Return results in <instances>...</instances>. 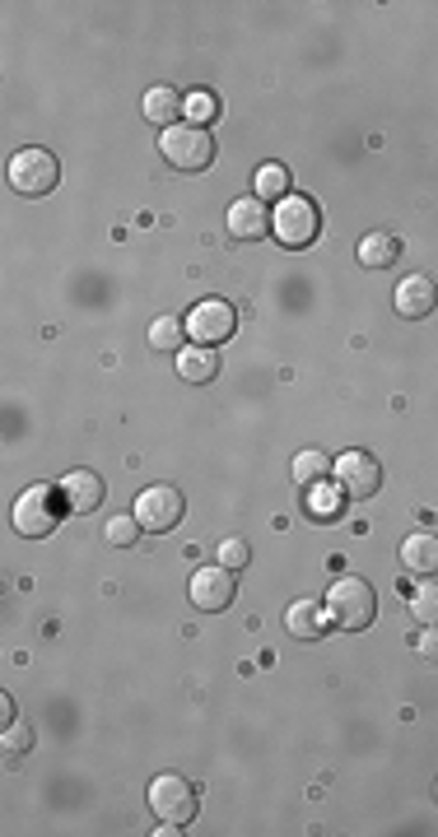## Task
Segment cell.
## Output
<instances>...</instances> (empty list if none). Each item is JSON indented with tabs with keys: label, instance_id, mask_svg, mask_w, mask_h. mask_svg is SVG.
<instances>
[{
	"label": "cell",
	"instance_id": "12",
	"mask_svg": "<svg viewBox=\"0 0 438 837\" xmlns=\"http://www.w3.org/2000/svg\"><path fill=\"white\" fill-rule=\"evenodd\" d=\"M140 112H145V121H154L159 130H169V126H182L187 98H182V93H177L173 84H154V89L140 98Z\"/></svg>",
	"mask_w": 438,
	"mask_h": 837
},
{
	"label": "cell",
	"instance_id": "13",
	"mask_svg": "<svg viewBox=\"0 0 438 837\" xmlns=\"http://www.w3.org/2000/svg\"><path fill=\"white\" fill-rule=\"evenodd\" d=\"M266 229H270V214H266V205L257 196H243V200L229 205V233L239 242H257Z\"/></svg>",
	"mask_w": 438,
	"mask_h": 837
},
{
	"label": "cell",
	"instance_id": "23",
	"mask_svg": "<svg viewBox=\"0 0 438 837\" xmlns=\"http://www.w3.org/2000/svg\"><path fill=\"white\" fill-rule=\"evenodd\" d=\"M140 521H136V512L131 516H113V521H107V539H113V545L117 549H131L136 545V539H140Z\"/></svg>",
	"mask_w": 438,
	"mask_h": 837
},
{
	"label": "cell",
	"instance_id": "2",
	"mask_svg": "<svg viewBox=\"0 0 438 837\" xmlns=\"http://www.w3.org/2000/svg\"><path fill=\"white\" fill-rule=\"evenodd\" d=\"M61 502H66L61 489H47V484H28V489L20 493V502H14V531L28 535V539L51 535V531H57V521H61Z\"/></svg>",
	"mask_w": 438,
	"mask_h": 837
},
{
	"label": "cell",
	"instance_id": "1",
	"mask_svg": "<svg viewBox=\"0 0 438 837\" xmlns=\"http://www.w3.org/2000/svg\"><path fill=\"white\" fill-rule=\"evenodd\" d=\"M322 609H326V619H332L336 628H369L373 624V614H378V595H373V586L364 582V577H336L332 582V591H326V601H322Z\"/></svg>",
	"mask_w": 438,
	"mask_h": 837
},
{
	"label": "cell",
	"instance_id": "24",
	"mask_svg": "<svg viewBox=\"0 0 438 837\" xmlns=\"http://www.w3.org/2000/svg\"><path fill=\"white\" fill-rule=\"evenodd\" d=\"M262 196H289V173H285V167H276V163H266L262 167V173H257V200Z\"/></svg>",
	"mask_w": 438,
	"mask_h": 837
},
{
	"label": "cell",
	"instance_id": "14",
	"mask_svg": "<svg viewBox=\"0 0 438 837\" xmlns=\"http://www.w3.org/2000/svg\"><path fill=\"white\" fill-rule=\"evenodd\" d=\"M61 493H66L70 512H94L107 489H103V475H94V470H66Z\"/></svg>",
	"mask_w": 438,
	"mask_h": 837
},
{
	"label": "cell",
	"instance_id": "17",
	"mask_svg": "<svg viewBox=\"0 0 438 837\" xmlns=\"http://www.w3.org/2000/svg\"><path fill=\"white\" fill-rule=\"evenodd\" d=\"M177 377L182 382H192V386H206L219 377V349L210 345H187L177 353Z\"/></svg>",
	"mask_w": 438,
	"mask_h": 837
},
{
	"label": "cell",
	"instance_id": "15",
	"mask_svg": "<svg viewBox=\"0 0 438 837\" xmlns=\"http://www.w3.org/2000/svg\"><path fill=\"white\" fill-rule=\"evenodd\" d=\"M401 568L411 577H434L438 572V535L415 531V535L401 539Z\"/></svg>",
	"mask_w": 438,
	"mask_h": 837
},
{
	"label": "cell",
	"instance_id": "27",
	"mask_svg": "<svg viewBox=\"0 0 438 837\" xmlns=\"http://www.w3.org/2000/svg\"><path fill=\"white\" fill-rule=\"evenodd\" d=\"M415 651H419L425 661H438V624H425V632L415 638Z\"/></svg>",
	"mask_w": 438,
	"mask_h": 837
},
{
	"label": "cell",
	"instance_id": "26",
	"mask_svg": "<svg viewBox=\"0 0 438 837\" xmlns=\"http://www.w3.org/2000/svg\"><path fill=\"white\" fill-rule=\"evenodd\" d=\"M247 545H243V539H224V545H219V563H224V568H233V572H239V568H247Z\"/></svg>",
	"mask_w": 438,
	"mask_h": 837
},
{
	"label": "cell",
	"instance_id": "28",
	"mask_svg": "<svg viewBox=\"0 0 438 837\" xmlns=\"http://www.w3.org/2000/svg\"><path fill=\"white\" fill-rule=\"evenodd\" d=\"M187 112H192L196 121H206L210 112H215V98H210V93H196V98H187Z\"/></svg>",
	"mask_w": 438,
	"mask_h": 837
},
{
	"label": "cell",
	"instance_id": "9",
	"mask_svg": "<svg viewBox=\"0 0 438 837\" xmlns=\"http://www.w3.org/2000/svg\"><path fill=\"white\" fill-rule=\"evenodd\" d=\"M136 521L150 535H163V531H177L182 521V493L169 489V484H154V489H145L136 498Z\"/></svg>",
	"mask_w": 438,
	"mask_h": 837
},
{
	"label": "cell",
	"instance_id": "16",
	"mask_svg": "<svg viewBox=\"0 0 438 837\" xmlns=\"http://www.w3.org/2000/svg\"><path fill=\"white\" fill-rule=\"evenodd\" d=\"M355 256H359V266L364 270H392L396 260H401V237L396 233H364L359 237V247H355Z\"/></svg>",
	"mask_w": 438,
	"mask_h": 837
},
{
	"label": "cell",
	"instance_id": "20",
	"mask_svg": "<svg viewBox=\"0 0 438 837\" xmlns=\"http://www.w3.org/2000/svg\"><path fill=\"white\" fill-rule=\"evenodd\" d=\"M187 322H177V316H159V322L150 326V345L154 349H163V353H182L187 345Z\"/></svg>",
	"mask_w": 438,
	"mask_h": 837
},
{
	"label": "cell",
	"instance_id": "11",
	"mask_svg": "<svg viewBox=\"0 0 438 837\" xmlns=\"http://www.w3.org/2000/svg\"><path fill=\"white\" fill-rule=\"evenodd\" d=\"M392 303H396V312L406 316V322H419V316H429L438 307V284H434L429 275H406L396 284Z\"/></svg>",
	"mask_w": 438,
	"mask_h": 837
},
{
	"label": "cell",
	"instance_id": "18",
	"mask_svg": "<svg viewBox=\"0 0 438 837\" xmlns=\"http://www.w3.org/2000/svg\"><path fill=\"white\" fill-rule=\"evenodd\" d=\"M285 628H289V638H303V642L322 638V628H326L322 601H295V605L285 609Z\"/></svg>",
	"mask_w": 438,
	"mask_h": 837
},
{
	"label": "cell",
	"instance_id": "7",
	"mask_svg": "<svg viewBox=\"0 0 438 837\" xmlns=\"http://www.w3.org/2000/svg\"><path fill=\"white\" fill-rule=\"evenodd\" d=\"M233 595H239V577H233V568L210 563V568H196V572H192V605H196V609L219 614V609L233 605Z\"/></svg>",
	"mask_w": 438,
	"mask_h": 837
},
{
	"label": "cell",
	"instance_id": "3",
	"mask_svg": "<svg viewBox=\"0 0 438 837\" xmlns=\"http://www.w3.org/2000/svg\"><path fill=\"white\" fill-rule=\"evenodd\" d=\"M270 229H276V237L285 242V247H308L318 233H322V210H318V200L313 196H295L289 191L280 205H276V214H270Z\"/></svg>",
	"mask_w": 438,
	"mask_h": 837
},
{
	"label": "cell",
	"instance_id": "10",
	"mask_svg": "<svg viewBox=\"0 0 438 837\" xmlns=\"http://www.w3.org/2000/svg\"><path fill=\"white\" fill-rule=\"evenodd\" d=\"M336 479H341V489L350 498H373L382 489V465L369 452H341L336 456Z\"/></svg>",
	"mask_w": 438,
	"mask_h": 837
},
{
	"label": "cell",
	"instance_id": "19",
	"mask_svg": "<svg viewBox=\"0 0 438 837\" xmlns=\"http://www.w3.org/2000/svg\"><path fill=\"white\" fill-rule=\"evenodd\" d=\"M341 508H345V489H336L326 479L308 484V512L313 516H341Z\"/></svg>",
	"mask_w": 438,
	"mask_h": 837
},
{
	"label": "cell",
	"instance_id": "5",
	"mask_svg": "<svg viewBox=\"0 0 438 837\" xmlns=\"http://www.w3.org/2000/svg\"><path fill=\"white\" fill-rule=\"evenodd\" d=\"M159 149L173 167H182V173H200V167H210V159H215V140H210L206 126H169L159 136Z\"/></svg>",
	"mask_w": 438,
	"mask_h": 837
},
{
	"label": "cell",
	"instance_id": "22",
	"mask_svg": "<svg viewBox=\"0 0 438 837\" xmlns=\"http://www.w3.org/2000/svg\"><path fill=\"white\" fill-rule=\"evenodd\" d=\"M411 614L419 624H438V582H419L411 595Z\"/></svg>",
	"mask_w": 438,
	"mask_h": 837
},
{
	"label": "cell",
	"instance_id": "4",
	"mask_svg": "<svg viewBox=\"0 0 438 837\" xmlns=\"http://www.w3.org/2000/svg\"><path fill=\"white\" fill-rule=\"evenodd\" d=\"M150 810L163 818L169 828H187L196 810H200V800H196V787L187 777H177V772H163L150 781Z\"/></svg>",
	"mask_w": 438,
	"mask_h": 837
},
{
	"label": "cell",
	"instance_id": "8",
	"mask_svg": "<svg viewBox=\"0 0 438 837\" xmlns=\"http://www.w3.org/2000/svg\"><path fill=\"white\" fill-rule=\"evenodd\" d=\"M239 330V312H233L229 303H219V298H206V303H196L192 316H187V335L196 345H224L229 335Z\"/></svg>",
	"mask_w": 438,
	"mask_h": 837
},
{
	"label": "cell",
	"instance_id": "6",
	"mask_svg": "<svg viewBox=\"0 0 438 837\" xmlns=\"http://www.w3.org/2000/svg\"><path fill=\"white\" fill-rule=\"evenodd\" d=\"M57 182H61V163L47 149H20L10 159V186L20 196H47L57 191Z\"/></svg>",
	"mask_w": 438,
	"mask_h": 837
},
{
	"label": "cell",
	"instance_id": "29",
	"mask_svg": "<svg viewBox=\"0 0 438 837\" xmlns=\"http://www.w3.org/2000/svg\"><path fill=\"white\" fill-rule=\"evenodd\" d=\"M434 795H438V781H434Z\"/></svg>",
	"mask_w": 438,
	"mask_h": 837
},
{
	"label": "cell",
	"instance_id": "21",
	"mask_svg": "<svg viewBox=\"0 0 438 837\" xmlns=\"http://www.w3.org/2000/svg\"><path fill=\"white\" fill-rule=\"evenodd\" d=\"M332 456H326V452H318V446H308V452H299L295 456V479L299 484H318V479H326V475H332Z\"/></svg>",
	"mask_w": 438,
	"mask_h": 837
},
{
	"label": "cell",
	"instance_id": "25",
	"mask_svg": "<svg viewBox=\"0 0 438 837\" xmlns=\"http://www.w3.org/2000/svg\"><path fill=\"white\" fill-rule=\"evenodd\" d=\"M28 749H33V725L10 721V731H5V754H28Z\"/></svg>",
	"mask_w": 438,
	"mask_h": 837
}]
</instances>
